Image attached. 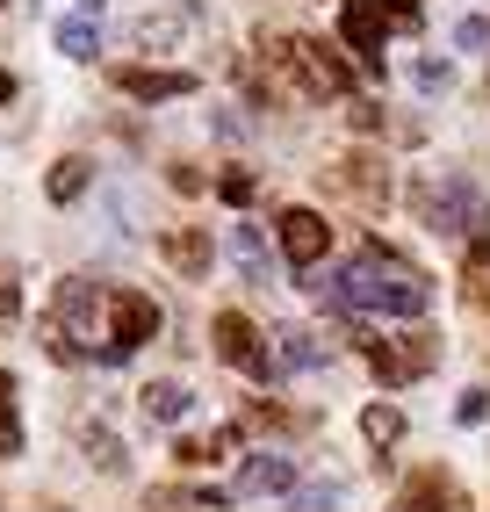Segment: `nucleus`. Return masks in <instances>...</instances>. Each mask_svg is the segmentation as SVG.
<instances>
[{
	"label": "nucleus",
	"instance_id": "nucleus-1",
	"mask_svg": "<svg viewBox=\"0 0 490 512\" xmlns=\"http://www.w3.org/2000/svg\"><path fill=\"white\" fill-rule=\"evenodd\" d=\"M310 289H325L339 311H382V318H418V311H426V296H433L426 275L404 267L390 246H361L332 282H310Z\"/></svg>",
	"mask_w": 490,
	"mask_h": 512
},
{
	"label": "nucleus",
	"instance_id": "nucleus-2",
	"mask_svg": "<svg viewBox=\"0 0 490 512\" xmlns=\"http://www.w3.org/2000/svg\"><path fill=\"white\" fill-rule=\"evenodd\" d=\"M267 65L282 73V87L296 101H332V94L354 87V65L318 37H267Z\"/></svg>",
	"mask_w": 490,
	"mask_h": 512
},
{
	"label": "nucleus",
	"instance_id": "nucleus-3",
	"mask_svg": "<svg viewBox=\"0 0 490 512\" xmlns=\"http://www.w3.org/2000/svg\"><path fill=\"white\" fill-rule=\"evenodd\" d=\"M411 202H418V217H426L433 231H447V238H462L469 224H490V210H483V195L462 181V174H447V181H426V188H411Z\"/></svg>",
	"mask_w": 490,
	"mask_h": 512
},
{
	"label": "nucleus",
	"instance_id": "nucleus-4",
	"mask_svg": "<svg viewBox=\"0 0 490 512\" xmlns=\"http://www.w3.org/2000/svg\"><path fill=\"white\" fill-rule=\"evenodd\" d=\"M152 332H159V303L145 289H116L109 296V347H101V361H130Z\"/></svg>",
	"mask_w": 490,
	"mask_h": 512
},
{
	"label": "nucleus",
	"instance_id": "nucleus-5",
	"mask_svg": "<svg viewBox=\"0 0 490 512\" xmlns=\"http://www.w3.org/2000/svg\"><path fill=\"white\" fill-rule=\"evenodd\" d=\"M390 0H339V37L368 73H382V37H390Z\"/></svg>",
	"mask_w": 490,
	"mask_h": 512
},
{
	"label": "nucleus",
	"instance_id": "nucleus-6",
	"mask_svg": "<svg viewBox=\"0 0 490 512\" xmlns=\"http://www.w3.org/2000/svg\"><path fill=\"white\" fill-rule=\"evenodd\" d=\"M361 347H368V361H375L382 383H411V375H426L440 361V339L433 332H411V339H368L361 332Z\"/></svg>",
	"mask_w": 490,
	"mask_h": 512
},
{
	"label": "nucleus",
	"instance_id": "nucleus-7",
	"mask_svg": "<svg viewBox=\"0 0 490 512\" xmlns=\"http://www.w3.org/2000/svg\"><path fill=\"white\" fill-rule=\"evenodd\" d=\"M274 238H282V260L289 267H318L332 253V224L318 210H282V217H274Z\"/></svg>",
	"mask_w": 490,
	"mask_h": 512
},
{
	"label": "nucleus",
	"instance_id": "nucleus-8",
	"mask_svg": "<svg viewBox=\"0 0 490 512\" xmlns=\"http://www.w3.org/2000/svg\"><path fill=\"white\" fill-rule=\"evenodd\" d=\"M217 361L224 368H238V375H274V361H267V347H260V332H253V318H238V311H217Z\"/></svg>",
	"mask_w": 490,
	"mask_h": 512
},
{
	"label": "nucleus",
	"instance_id": "nucleus-9",
	"mask_svg": "<svg viewBox=\"0 0 490 512\" xmlns=\"http://www.w3.org/2000/svg\"><path fill=\"white\" fill-rule=\"evenodd\" d=\"M123 94L130 101H181L195 94V73L181 65V73H166V65H123Z\"/></svg>",
	"mask_w": 490,
	"mask_h": 512
},
{
	"label": "nucleus",
	"instance_id": "nucleus-10",
	"mask_svg": "<svg viewBox=\"0 0 490 512\" xmlns=\"http://www.w3.org/2000/svg\"><path fill=\"white\" fill-rule=\"evenodd\" d=\"M267 491H296V455H245L238 462V498H267Z\"/></svg>",
	"mask_w": 490,
	"mask_h": 512
},
{
	"label": "nucleus",
	"instance_id": "nucleus-11",
	"mask_svg": "<svg viewBox=\"0 0 490 512\" xmlns=\"http://www.w3.org/2000/svg\"><path fill=\"white\" fill-rule=\"evenodd\" d=\"M397 512H469V498H462V484L454 476H440V469H426L418 484L404 491V505Z\"/></svg>",
	"mask_w": 490,
	"mask_h": 512
},
{
	"label": "nucleus",
	"instance_id": "nucleus-12",
	"mask_svg": "<svg viewBox=\"0 0 490 512\" xmlns=\"http://www.w3.org/2000/svg\"><path fill=\"white\" fill-rule=\"evenodd\" d=\"M231 260H238V275L245 282H274V260H267V238H260V224H231Z\"/></svg>",
	"mask_w": 490,
	"mask_h": 512
},
{
	"label": "nucleus",
	"instance_id": "nucleus-13",
	"mask_svg": "<svg viewBox=\"0 0 490 512\" xmlns=\"http://www.w3.org/2000/svg\"><path fill=\"white\" fill-rule=\"evenodd\" d=\"M195 412V390L181 383V375H159V383L145 390V419H159V426H181Z\"/></svg>",
	"mask_w": 490,
	"mask_h": 512
},
{
	"label": "nucleus",
	"instance_id": "nucleus-14",
	"mask_svg": "<svg viewBox=\"0 0 490 512\" xmlns=\"http://www.w3.org/2000/svg\"><path fill=\"white\" fill-rule=\"evenodd\" d=\"M274 368H282V375H296V368H318L325 361V347H318V332H274V354H267Z\"/></svg>",
	"mask_w": 490,
	"mask_h": 512
},
{
	"label": "nucleus",
	"instance_id": "nucleus-15",
	"mask_svg": "<svg viewBox=\"0 0 490 512\" xmlns=\"http://www.w3.org/2000/svg\"><path fill=\"white\" fill-rule=\"evenodd\" d=\"M58 51L73 58V65H94V58H101V29H94V15H58Z\"/></svg>",
	"mask_w": 490,
	"mask_h": 512
},
{
	"label": "nucleus",
	"instance_id": "nucleus-16",
	"mask_svg": "<svg viewBox=\"0 0 490 512\" xmlns=\"http://www.w3.org/2000/svg\"><path fill=\"white\" fill-rule=\"evenodd\" d=\"M361 433H368V448H397V440H404V412H397V404H368Z\"/></svg>",
	"mask_w": 490,
	"mask_h": 512
},
{
	"label": "nucleus",
	"instance_id": "nucleus-17",
	"mask_svg": "<svg viewBox=\"0 0 490 512\" xmlns=\"http://www.w3.org/2000/svg\"><path fill=\"white\" fill-rule=\"evenodd\" d=\"M166 260L181 267V275H202V267H209V238L202 231H173L166 238Z\"/></svg>",
	"mask_w": 490,
	"mask_h": 512
},
{
	"label": "nucleus",
	"instance_id": "nucleus-18",
	"mask_svg": "<svg viewBox=\"0 0 490 512\" xmlns=\"http://www.w3.org/2000/svg\"><path fill=\"white\" fill-rule=\"evenodd\" d=\"M80 188H87V159H58V166H51V181H44L51 202H73Z\"/></svg>",
	"mask_w": 490,
	"mask_h": 512
},
{
	"label": "nucleus",
	"instance_id": "nucleus-19",
	"mask_svg": "<svg viewBox=\"0 0 490 512\" xmlns=\"http://www.w3.org/2000/svg\"><path fill=\"white\" fill-rule=\"evenodd\" d=\"M0 455H22V412H15V383L0 375Z\"/></svg>",
	"mask_w": 490,
	"mask_h": 512
},
{
	"label": "nucleus",
	"instance_id": "nucleus-20",
	"mask_svg": "<svg viewBox=\"0 0 490 512\" xmlns=\"http://www.w3.org/2000/svg\"><path fill=\"white\" fill-rule=\"evenodd\" d=\"M289 512H339V484H296Z\"/></svg>",
	"mask_w": 490,
	"mask_h": 512
},
{
	"label": "nucleus",
	"instance_id": "nucleus-21",
	"mask_svg": "<svg viewBox=\"0 0 490 512\" xmlns=\"http://www.w3.org/2000/svg\"><path fill=\"white\" fill-rule=\"evenodd\" d=\"M231 440H238V426H224V433H209V440H181V448H173V455H181V462H217V455L231 448Z\"/></svg>",
	"mask_w": 490,
	"mask_h": 512
},
{
	"label": "nucleus",
	"instance_id": "nucleus-22",
	"mask_svg": "<svg viewBox=\"0 0 490 512\" xmlns=\"http://www.w3.org/2000/svg\"><path fill=\"white\" fill-rule=\"evenodd\" d=\"M87 448H94V469H123V462H130V448H123L116 433H101V426L87 433Z\"/></svg>",
	"mask_w": 490,
	"mask_h": 512
},
{
	"label": "nucleus",
	"instance_id": "nucleus-23",
	"mask_svg": "<svg viewBox=\"0 0 490 512\" xmlns=\"http://www.w3.org/2000/svg\"><path fill=\"white\" fill-rule=\"evenodd\" d=\"M411 80L426 87V94H447V80H454V73H447V58H418V65H411Z\"/></svg>",
	"mask_w": 490,
	"mask_h": 512
},
{
	"label": "nucleus",
	"instance_id": "nucleus-24",
	"mask_svg": "<svg viewBox=\"0 0 490 512\" xmlns=\"http://www.w3.org/2000/svg\"><path fill=\"white\" fill-rule=\"evenodd\" d=\"M454 44H462V51H483V44H490V22H483V15H462V22H454Z\"/></svg>",
	"mask_w": 490,
	"mask_h": 512
},
{
	"label": "nucleus",
	"instance_id": "nucleus-25",
	"mask_svg": "<svg viewBox=\"0 0 490 512\" xmlns=\"http://www.w3.org/2000/svg\"><path fill=\"white\" fill-rule=\"evenodd\" d=\"M217 195L245 210V202H253V174H238V166H231V174H217Z\"/></svg>",
	"mask_w": 490,
	"mask_h": 512
},
{
	"label": "nucleus",
	"instance_id": "nucleus-26",
	"mask_svg": "<svg viewBox=\"0 0 490 512\" xmlns=\"http://www.w3.org/2000/svg\"><path fill=\"white\" fill-rule=\"evenodd\" d=\"M454 419H462V426H483V419H490V397H483V390H462V404H454Z\"/></svg>",
	"mask_w": 490,
	"mask_h": 512
},
{
	"label": "nucleus",
	"instance_id": "nucleus-27",
	"mask_svg": "<svg viewBox=\"0 0 490 512\" xmlns=\"http://www.w3.org/2000/svg\"><path fill=\"white\" fill-rule=\"evenodd\" d=\"M418 15H426L418 0H390V22H397V29H418Z\"/></svg>",
	"mask_w": 490,
	"mask_h": 512
},
{
	"label": "nucleus",
	"instance_id": "nucleus-28",
	"mask_svg": "<svg viewBox=\"0 0 490 512\" xmlns=\"http://www.w3.org/2000/svg\"><path fill=\"white\" fill-rule=\"evenodd\" d=\"M8 101H15V80H8V65H0V109H8Z\"/></svg>",
	"mask_w": 490,
	"mask_h": 512
},
{
	"label": "nucleus",
	"instance_id": "nucleus-29",
	"mask_svg": "<svg viewBox=\"0 0 490 512\" xmlns=\"http://www.w3.org/2000/svg\"><path fill=\"white\" fill-rule=\"evenodd\" d=\"M101 8H109V0H80V15H101Z\"/></svg>",
	"mask_w": 490,
	"mask_h": 512
}]
</instances>
